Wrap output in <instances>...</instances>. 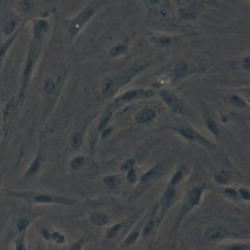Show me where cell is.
<instances>
[{
  "label": "cell",
  "mask_w": 250,
  "mask_h": 250,
  "mask_svg": "<svg viewBox=\"0 0 250 250\" xmlns=\"http://www.w3.org/2000/svg\"><path fill=\"white\" fill-rule=\"evenodd\" d=\"M84 158L83 157H76L75 159H73V161L71 162V168L73 170H78L80 169L83 165H84Z\"/></svg>",
  "instance_id": "obj_18"
},
{
  "label": "cell",
  "mask_w": 250,
  "mask_h": 250,
  "mask_svg": "<svg viewBox=\"0 0 250 250\" xmlns=\"http://www.w3.org/2000/svg\"><path fill=\"white\" fill-rule=\"evenodd\" d=\"M111 85H113V81L110 80V78H107L106 80L104 81V84H103V90L102 92L104 94V96H108L110 91V88H111Z\"/></svg>",
  "instance_id": "obj_20"
},
{
  "label": "cell",
  "mask_w": 250,
  "mask_h": 250,
  "mask_svg": "<svg viewBox=\"0 0 250 250\" xmlns=\"http://www.w3.org/2000/svg\"><path fill=\"white\" fill-rule=\"evenodd\" d=\"M4 53H5V48H0V57L4 55Z\"/></svg>",
  "instance_id": "obj_45"
},
{
  "label": "cell",
  "mask_w": 250,
  "mask_h": 250,
  "mask_svg": "<svg viewBox=\"0 0 250 250\" xmlns=\"http://www.w3.org/2000/svg\"><path fill=\"white\" fill-rule=\"evenodd\" d=\"M16 28V21H9L4 25V33L6 34H10Z\"/></svg>",
  "instance_id": "obj_19"
},
{
  "label": "cell",
  "mask_w": 250,
  "mask_h": 250,
  "mask_svg": "<svg viewBox=\"0 0 250 250\" xmlns=\"http://www.w3.org/2000/svg\"><path fill=\"white\" fill-rule=\"evenodd\" d=\"M163 171H164L163 164L160 163V164H157V165L155 166L153 168H152L150 171L144 175L139 186L137 187V190L134 193V198H138L139 195H141L144 191L150 187V186H152L159 177L161 176Z\"/></svg>",
  "instance_id": "obj_1"
},
{
  "label": "cell",
  "mask_w": 250,
  "mask_h": 250,
  "mask_svg": "<svg viewBox=\"0 0 250 250\" xmlns=\"http://www.w3.org/2000/svg\"><path fill=\"white\" fill-rule=\"evenodd\" d=\"M135 164V160L134 159H128V160H126L123 164H122L121 166V169L122 170H128V169H131L133 167V165Z\"/></svg>",
  "instance_id": "obj_27"
},
{
  "label": "cell",
  "mask_w": 250,
  "mask_h": 250,
  "mask_svg": "<svg viewBox=\"0 0 250 250\" xmlns=\"http://www.w3.org/2000/svg\"><path fill=\"white\" fill-rule=\"evenodd\" d=\"M111 131H113V128H111V127H110V128H108V129L106 130V131L103 133V134H102V138H104V139H105V138H107L108 136H110V132H111Z\"/></svg>",
  "instance_id": "obj_41"
},
{
  "label": "cell",
  "mask_w": 250,
  "mask_h": 250,
  "mask_svg": "<svg viewBox=\"0 0 250 250\" xmlns=\"http://www.w3.org/2000/svg\"><path fill=\"white\" fill-rule=\"evenodd\" d=\"M205 236L207 239L209 240H217V239H221L223 237H226L228 236V231L225 227L223 226H216L212 227L206 231Z\"/></svg>",
  "instance_id": "obj_4"
},
{
  "label": "cell",
  "mask_w": 250,
  "mask_h": 250,
  "mask_svg": "<svg viewBox=\"0 0 250 250\" xmlns=\"http://www.w3.org/2000/svg\"><path fill=\"white\" fill-rule=\"evenodd\" d=\"M188 71V66H187V63H178V65L175 67L174 68V75L176 76V77H180V76H182L184 75V74L187 72Z\"/></svg>",
  "instance_id": "obj_12"
},
{
  "label": "cell",
  "mask_w": 250,
  "mask_h": 250,
  "mask_svg": "<svg viewBox=\"0 0 250 250\" xmlns=\"http://www.w3.org/2000/svg\"><path fill=\"white\" fill-rule=\"evenodd\" d=\"M180 14L182 15V17H184V18H188V19H193V18H194V14L190 13V12H187L186 10H181Z\"/></svg>",
  "instance_id": "obj_33"
},
{
  "label": "cell",
  "mask_w": 250,
  "mask_h": 250,
  "mask_svg": "<svg viewBox=\"0 0 250 250\" xmlns=\"http://www.w3.org/2000/svg\"><path fill=\"white\" fill-rule=\"evenodd\" d=\"M243 68L245 71H249V68H250V63H249V57H246L245 58V60H244L243 62V65H242Z\"/></svg>",
  "instance_id": "obj_39"
},
{
  "label": "cell",
  "mask_w": 250,
  "mask_h": 250,
  "mask_svg": "<svg viewBox=\"0 0 250 250\" xmlns=\"http://www.w3.org/2000/svg\"><path fill=\"white\" fill-rule=\"evenodd\" d=\"M226 194H229V195H232V196H237V191L235 190H232V189H227L226 190Z\"/></svg>",
  "instance_id": "obj_40"
},
{
  "label": "cell",
  "mask_w": 250,
  "mask_h": 250,
  "mask_svg": "<svg viewBox=\"0 0 250 250\" xmlns=\"http://www.w3.org/2000/svg\"><path fill=\"white\" fill-rule=\"evenodd\" d=\"M239 194H240L241 198H244L245 200H249L250 199V194H249V191L247 190H245V189L239 190Z\"/></svg>",
  "instance_id": "obj_32"
},
{
  "label": "cell",
  "mask_w": 250,
  "mask_h": 250,
  "mask_svg": "<svg viewBox=\"0 0 250 250\" xmlns=\"http://www.w3.org/2000/svg\"><path fill=\"white\" fill-rule=\"evenodd\" d=\"M152 228H153V222L152 221H151V222H148V224L146 226V228L144 229V231H143V235L144 236H148V233H151V231L152 230Z\"/></svg>",
  "instance_id": "obj_31"
},
{
  "label": "cell",
  "mask_w": 250,
  "mask_h": 250,
  "mask_svg": "<svg viewBox=\"0 0 250 250\" xmlns=\"http://www.w3.org/2000/svg\"><path fill=\"white\" fill-rule=\"evenodd\" d=\"M138 237H139V233H138V232H137V233H133L132 235H130V236L124 240V244H125V245H129V244L134 243V242L137 240Z\"/></svg>",
  "instance_id": "obj_24"
},
{
  "label": "cell",
  "mask_w": 250,
  "mask_h": 250,
  "mask_svg": "<svg viewBox=\"0 0 250 250\" xmlns=\"http://www.w3.org/2000/svg\"><path fill=\"white\" fill-rule=\"evenodd\" d=\"M215 179L218 183L220 184H227L231 180V174L227 171H222L219 175H216Z\"/></svg>",
  "instance_id": "obj_13"
},
{
  "label": "cell",
  "mask_w": 250,
  "mask_h": 250,
  "mask_svg": "<svg viewBox=\"0 0 250 250\" xmlns=\"http://www.w3.org/2000/svg\"><path fill=\"white\" fill-rule=\"evenodd\" d=\"M52 237L54 238L55 241H57L58 243H62V242L65 241V237H63V235H61V233H57V232L52 233Z\"/></svg>",
  "instance_id": "obj_28"
},
{
  "label": "cell",
  "mask_w": 250,
  "mask_h": 250,
  "mask_svg": "<svg viewBox=\"0 0 250 250\" xmlns=\"http://www.w3.org/2000/svg\"><path fill=\"white\" fill-rule=\"evenodd\" d=\"M83 244H84V239L81 238L80 240L76 241L75 243L73 244V245L71 246V250H81Z\"/></svg>",
  "instance_id": "obj_30"
},
{
  "label": "cell",
  "mask_w": 250,
  "mask_h": 250,
  "mask_svg": "<svg viewBox=\"0 0 250 250\" xmlns=\"http://www.w3.org/2000/svg\"><path fill=\"white\" fill-rule=\"evenodd\" d=\"M126 49L125 45H116L114 46L113 49L110 51V55L111 57H114V56H117V55H120L121 53H123Z\"/></svg>",
  "instance_id": "obj_17"
},
{
  "label": "cell",
  "mask_w": 250,
  "mask_h": 250,
  "mask_svg": "<svg viewBox=\"0 0 250 250\" xmlns=\"http://www.w3.org/2000/svg\"><path fill=\"white\" fill-rule=\"evenodd\" d=\"M42 236H43L46 239H49V238H50L49 233H48V231H46V230H43V231H42Z\"/></svg>",
  "instance_id": "obj_43"
},
{
  "label": "cell",
  "mask_w": 250,
  "mask_h": 250,
  "mask_svg": "<svg viewBox=\"0 0 250 250\" xmlns=\"http://www.w3.org/2000/svg\"><path fill=\"white\" fill-rule=\"evenodd\" d=\"M152 95V91H147V90H134V91H130L123 94L119 98V100L123 101H131L134 99L139 98H147Z\"/></svg>",
  "instance_id": "obj_5"
},
{
  "label": "cell",
  "mask_w": 250,
  "mask_h": 250,
  "mask_svg": "<svg viewBox=\"0 0 250 250\" xmlns=\"http://www.w3.org/2000/svg\"><path fill=\"white\" fill-rule=\"evenodd\" d=\"M22 7H23V9L25 10V11H29V10H30L31 8H33V4H31L30 2H29V1H24L22 3Z\"/></svg>",
  "instance_id": "obj_36"
},
{
  "label": "cell",
  "mask_w": 250,
  "mask_h": 250,
  "mask_svg": "<svg viewBox=\"0 0 250 250\" xmlns=\"http://www.w3.org/2000/svg\"><path fill=\"white\" fill-rule=\"evenodd\" d=\"M127 178H128L131 181V182L135 181L136 180V172H135V170L130 169V171L128 172V175H127Z\"/></svg>",
  "instance_id": "obj_35"
},
{
  "label": "cell",
  "mask_w": 250,
  "mask_h": 250,
  "mask_svg": "<svg viewBox=\"0 0 250 250\" xmlns=\"http://www.w3.org/2000/svg\"><path fill=\"white\" fill-rule=\"evenodd\" d=\"M44 89H45V92L47 94H52L53 91L55 90V84L53 83V81L51 80V79H48V80L46 81Z\"/></svg>",
  "instance_id": "obj_25"
},
{
  "label": "cell",
  "mask_w": 250,
  "mask_h": 250,
  "mask_svg": "<svg viewBox=\"0 0 250 250\" xmlns=\"http://www.w3.org/2000/svg\"><path fill=\"white\" fill-rule=\"evenodd\" d=\"M48 28H49V25H48L47 22L45 21H39V22H37V24L35 25L34 26V33H35V36L38 37L40 35L41 33H44V31H47L48 30Z\"/></svg>",
  "instance_id": "obj_10"
},
{
  "label": "cell",
  "mask_w": 250,
  "mask_h": 250,
  "mask_svg": "<svg viewBox=\"0 0 250 250\" xmlns=\"http://www.w3.org/2000/svg\"><path fill=\"white\" fill-rule=\"evenodd\" d=\"M182 177H183V173H182V171H178L176 174L174 175V177L172 178V180H171V185H175V184H177L178 182H180V180L182 179Z\"/></svg>",
  "instance_id": "obj_29"
},
{
  "label": "cell",
  "mask_w": 250,
  "mask_h": 250,
  "mask_svg": "<svg viewBox=\"0 0 250 250\" xmlns=\"http://www.w3.org/2000/svg\"><path fill=\"white\" fill-rule=\"evenodd\" d=\"M120 224H116L114 226H113L111 228H110L109 230L106 232V237H107L108 239H110V238H113V237H115V235L117 233V232L120 230Z\"/></svg>",
  "instance_id": "obj_15"
},
{
  "label": "cell",
  "mask_w": 250,
  "mask_h": 250,
  "mask_svg": "<svg viewBox=\"0 0 250 250\" xmlns=\"http://www.w3.org/2000/svg\"><path fill=\"white\" fill-rule=\"evenodd\" d=\"M82 144V135L81 133H75L71 138V145L74 148H78Z\"/></svg>",
  "instance_id": "obj_14"
},
{
  "label": "cell",
  "mask_w": 250,
  "mask_h": 250,
  "mask_svg": "<svg viewBox=\"0 0 250 250\" xmlns=\"http://www.w3.org/2000/svg\"><path fill=\"white\" fill-rule=\"evenodd\" d=\"M108 121H109V117H106L102 122H101L99 128H98L99 131H102V130H104L106 128V126H107V124H108Z\"/></svg>",
  "instance_id": "obj_37"
},
{
  "label": "cell",
  "mask_w": 250,
  "mask_h": 250,
  "mask_svg": "<svg viewBox=\"0 0 250 250\" xmlns=\"http://www.w3.org/2000/svg\"><path fill=\"white\" fill-rule=\"evenodd\" d=\"M160 42H161V44H167V43H169V42H170V40L168 38H161Z\"/></svg>",
  "instance_id": "obj_44"
},
{
  "label": "cell",
  "mask_w": 250,
  "mask_h": 250,
  "mask_svg": "<svg viewBox=\"0 0 250 250\" xmlns=\"http://www.w3.org/2000/svg\"><path fill=\"white\" fill-rule=\"evenodd\" d=\"M160 96L164 102L169 106V108L173 111H175V113H183V111H184L183 106L174 95H172L171 93H169L167 91H161Z\"/></svg>",
  "instance_id": "obj_3"
},
{
  "label": "cell",
  "mask_w": 250,
  "mask_h": 250,
  "mask_svg": "<svg viewBox=\"0 0 250 250\" xmlns=\"http://www.w3.org/2000/svg\"><path fill=\"white\" fill-rule=\"evenodd\" d=\"M206 126H207V128L209 129V131H210L211 133H213V135H214L215 137H218V135H219V130H218L217 126H216V124L214 123V121H213V120H211V119L206 120Z\"/></svg>",
  "instance_id": "obj_16"
},
{
  "label": "cell",
  "mask_w": 250,
  "mask_h": 250,
  "mask_svg": "<svg viewBox=\"0 0 250 250\" xmlns=\"http://www.w3.org/2000/svg\"><path fill=\"white\" fill-rule=\"evenodd\" d=\"M179 133L182 136H184L186 139H189V140H194V134L189 129H180L179 130Z\"/></svg>",
  "instance_id": "obj_22"
},
{
  "label": "cell",
  "mask_w": 250,
  "mask_h": 250,
  "mask_svg": "<svg viewBox=\"0 0 250 250\" xmlns=\"http://www.w3.org/2000/svg\"><path fill=\"white\" fill-rule=\"evenodd\" d=\"M227 100L233 106H235V107H237V108H244V107H245V102H244L241 98L237 97V96H235V95L229 96V97L227 98Z\"/></svg>",
  "instance_id": "obj_11"
},
{
  "label": "cell",
  "mask_w": 250,
  "mask_h": 250,
  "mask_svg": "<svg viewBox=\"0 0 250 250\" xmlns=\"http://www.w3.org/2000/svg\"><path fill=\"white\" fill-rule=\"evenodd\" d=\"M28 225H29V220L25 219V218H22V219H20V221L18 222V224H17L18 230L20 232H22V231L25 230L26 227H28Z\"/></svg>",
  "instance_id": "obj_26"
},
{
  "label": "cell",
  "mask_w": 250,
  "mask_h": 250,
  "mask_svg": "<svg viewBox=\"0 0 250 250\" xmlns=\"http://www.w3.org/2000/svg\"><path fill=\"white\" fill-rule=\"evenodd\" d=\"M104 182L110 189H113L116 185V179L113 176H108L104 179Z\"/></svg>",
  "instance_id": "obj_21"
},
{
  "label": "cell",
  "mask_w": 250,
  "mask_h": 250,
  "mask_svg": "<svg viewBox=\"0 0 250 250\" xmlns=\"http://www.w3.org/2000/svg\"><path fill=\"white\" fill-rule=\"evenodd\" d=\"M31 67H33V62H31L30 60L28 62V65H26V67H25V75H29L30 71H31Z\"/></svg>",
  "instance_id": "obj_38"
},
{
  "label": "cell",
  "mask_w": 250,
  "mask_h": 250,
  "mask_svg": "<svg viewBox=\"0 0 250 250\" xmlns=\"http://www.w3.org/2000/svg\"><path fill=\"white\" fill-rule=\"evenodd\" d=\"M17 250H26L25 244L22 241H18L17 242Z\"/></svg>",
  "instance_id": "obj_42"
},
{
  "label": "cell",
  "mask_w": 250,
  "mask_h": 250,
  "mask_svg": "<svg viewBox=\"0 0 250 250\" xmlns=\"http://www.w3.org/2000/svg\"><path fill=\"white\" fill-rule=\"evenodd\" d=\"M90 221L92 224L96 226H105L109 222V217L105 213H101V212H95L90 217Z\"/></svg>",
  "instance_id": "obj_9"
},
{
  "label": "cell",
  "mask_w": 250,
  "mask_h": 250,
  "mask_svg": "<svg viewBox=\"0 0 250 250\" xmlns=\"http://www.w3.org/2000/svg\"><path fill=\"white\" fill-rule=\"evenodd\" d=\"M94 12H95V9H93V7H88L87 9H85L83 12L79 14L77 17L71 23L70 29H68V33H70V34H71V35L76 34L83 26V25L91 18V16L93 15Z\"/></svg>",
  "instance_id": "obj_2"
},
{
  "label": "cell",
  "mask_w": 250,
  "mask_h": 250,
  "mask_svg": "<svg viewBox=\"0 0 250 250\" xmlns=\"http://www.w3.org/2000/svg\"><path fill=\"white\" fill-rule=\"evenodd\" d=\"M248 245H233L231 246L228 250H248Z\"/></svg>",
  "instance_id": "obj_34"
},
{
  "label": "cell",
  "mask_w": 250,
  "mask_h": 250,
  "mask_svg": "<svg viewBox=\"0 0 250 250\" xmlns=\"http://www.w3.org/2000/svg\"><path fill=\"white\" fill-rule=\"evenodd\" d=\"M156 113L152 110H145L136 115V121L138 123H147L155 118Z\"/></svg>",
  "instance_id": "obj_8"
},
{
  "label": "cell",
  "mask_w": 250,
  "mask_h": 250,
  "mask_svg": "<svg viewBox=\"0 0 250 250\" xmlns=\"http://www.w3.org/2000/svg\"><path fill=\"white\" fill-rule=\"evenodd\" d=\"M175 196H176V191L173 189H168L166 193L164 194V196L161 200V216L163 215V213H165V211L172 204L173 200L175 199Z\"/></svg>",
  "instance_id": "obj_6"
},
{
  "label": "cell",
  "mask_w": 250,
  "mask_h": 250,
  "mask_svg": "<svg viewBox=\"0 0 250 250\" xmlns=\"http://www.w3.org/2000/svg\"><path fill=\"white\" fill-rule=\"evenodd\" d=\"M38 168H39V157H36V159L35 160L33 161V163L31 164V166H30V168L29 169V175H33L37 170H38Z\"/></svg>",
  "instance_id": "obj_23"
},
{
  "label": "cell",
  "mask_w": 250,
  "mask_h": 250,
  "mask_svg": "<svg viewBox=\"0 0 250 250\" xmlns=\"http://www.w3.org/2000/svg\"><path fill=\"white\" fill-rule=\"evenodd\" d=\"M201 193H202V189L200 187H196L190 190V193L189 194V196H188V203L190 207H193L194 205L198 204L200 200Z\"/></svg>",
  "instance_id": "obj_7"
}]
</instances>
